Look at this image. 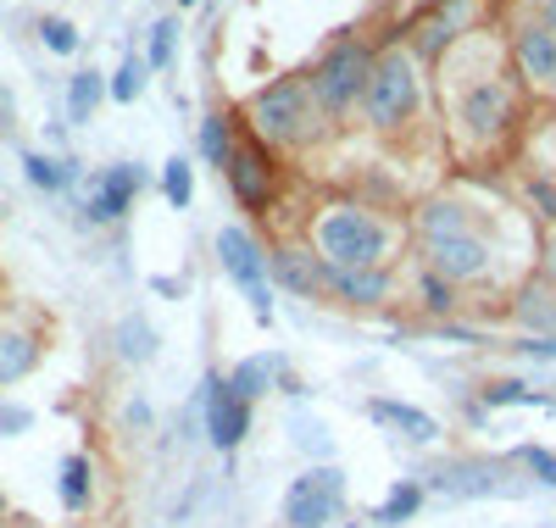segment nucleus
<instances>
[{
  "mask_svg": "<svg viewBox=\"0 0 556 528\" xmlns=\"http://www.w3.org/2000/svg\"><path fill=\"white\" fill-rule=\"evenodd\" d=\"M434 101H440V117H445L451 151L468 167H495V162L513 156V146L523 139L534 95L518 78L506 34L468 28L434 62Z\"/></svg>",
  "mask_w": 556,
  "mask_h": 528,
  "instance_id": "nucleus-1",
  "label": "nucleus"
},
{
  "mask_svg": "<svg viewBox=\"0 0 556 528\" xmlns=\"http://www.w3.org/2000/svg\"><path fill=\"white\" fill-rule=\"evenodd\" d=\"M412 234L424 273L445 278L451 290H468V284H484L495 273V228L479 217L468 196H429L412 212Z\"/></svg>",
  "mask_w": 556,
  "mask_h": 528,
  "instance_id": "nucleus-2",
  "label": "nucleus"
},
{
  "mask_svg": "<svg viewBox=\"0 0 556 528\" xmlns=\"http://www.w3.org/2000/svg\"><path fill=\"white\" fill-rule=\"evenodd\" d=\"M306 246L329 273H390L401 228L362 201H334L306 223Z\"/></svg>",
  "mask_w": 556,
  "mask_h": 528,
  "instance_id": "nucleus-3",
  "label": "nucleus"
},
{
  "mask_svg": "<svg viewBox=\"0 0 556 528\" xmlns=\"http://www.w3.org/2000/svg\"><path fill=\"white\" fill-rule=\"evenodd\" d=\"M240 123L262 139V146H273V151H317L323 139L340 128L329 117V106L317 101L312 73H285V78L262 84L251 101L240 106Z\"/></svg>",
  "mask_w": 556,
  "mask_h": 528,
  "instance_id": "nucleus-4",
  "label": "nucleus"
},
{
  "mask_svg": "<svg viewBox=\"0 0 556 528\" xmlns=\"http://www.w3.org/2000/svg\"><path fill=\"white\" fill-rule=\"evenodd\" d=\"M424 95H429L424 56H417L406 39H395V45H384V51L374 56L362 117L374 123V134H401V128H412L417 117H424Z\"/></svg>",
  "mask_w": 556,
  "mask_h": 528,
  "instance_id": "nucleus-5",
  "label": "nucleus"
},
{
  "mask_svg": "<svg viewBox=\"0 0 556 528\" xmlns=\"http://www.w3.org/2000/svg\"><path fill=\"white\" fill-rule=\"evenodd\" d=\"M374 56L379 51H367V45H356V39H340L334 51H323V62L312 67V89H317V101L329 106L334 123L362 112L367 78H374Z\"/></svg>",
  "mask_w": 556,
  "mask_h": 528,
  "instance_id": "nucleus-6",
  "label": "nucleus"
},
{
  "mask_svg": "<svg viewBox=\"0 0 556 528\" xmlns=\"http://www.w3.org/2000/svg\"><path fill=\"white\" fill-rule=\"evenodd\" d=\"M506 45H513V62H518V78L534 101L556 106V34L545 28V17L534 12V0L523 12L506 17Z\"/></svg>",
  "mask_w": 556,
  "mask_h": 528,
  "instance_id": "nucleus-7",
  "label": "nucleus"
},
{
  "mask_svg": "<svg viewBox=\"0 0 556 528\" xmlns=\"http://www.w3.org/2000/svg\"><path fill=\"white\" fill-rule=\"evenodd\" d=\"M223 173H228V189H235V201L245 212H267L273 206V189H278L273 146H262V139L251 128H240V123H235V151H228Z\"/></svg>",
  "mask_w": 556,
  "mask_h": 528,
  "instance_id": "nucleus-8",
  "label": "nucleus"
},
{
  "mask_svg": "<svg viewBox=\"0 0 556 528\" xmlns=\"http://www.w3.org/2000/svg\"><path fill=\"white\" fill-rule=\"evenodd\" d=\"M345 517V473L340 467H306L285 490V528H329Z\"/></svg>",
  "mask_w": 556,
  "mask_h": 528,
  "instance_id": "nucleus-9",
  "label": "nucleus"
},
{
  "mask_svg": "<svg viewBox=\"0 0 556 528\" xmlns=\"http://www.w3.org/2000/svg\"><path fill=\"white\" fill-rule=\"evenodd\" d=\"M217 256H223V273L245 290L251 312L267 323L273 317V290H267V251L256 246V239L245 228H223L217 234Z\"/></svg>",
  "mask_w": 556,
  "mask_h": 528,
  "instance_id": "nucleus-10",
  "label": "nucleus"
},
{
  "mask_svg": "<svg viewBox=\"0 0 556 528\" xmlns=\"http://www.w3.org/2000/svg\"><path fill=\"white\" fill-rule=\"evenodd\" d=\"M267 273L278 278V290H290L301 301H334V273L317 262L312 246H278V251H267Z\"/></svg>",
  "mask_w": 556,
  "mask_h": 528,
  "instance_id": "nucleus-11",
  "label": "nucleus"
},
{
  "mask_svg": "<svg viewBox=\"0 0 556 528\" xmlns=\"http://www.w3.org/2000/svg\"><path fill=\"white\" fill-rule=\"evenodd\" d=\"M206 435L217 451H235L251 435V401L228 390V378H206Z\"/></svg>",
  "mask_w": 556,
  "mask_h": 528,
  "instance_id": "nucleus-12",
  "label": "nucleus"
},
{
  "mask_svg": "<svg viewBox=\"0 0 556 528\" xmlns=\"http://www.w3.org/2000/svg\"><path fill=\"white\" fill-rule=\"evenodd\" d=\"M506 317H513L518 328H529L534 340H556V284L534 267L518 290H513V306H506Z\"/></svg>",
  "mask_w": 556,
  "mask_h": 528,
  "instance_id": "nucleus-13",
  "label": "nucleus"
},
{
  "mask_svg": "<svg viewBox=\"0 0 556 528\" xmlns=\"http://www.w3.org/2000/svg\"><path fill=\"white\" fill-rule=\"evenodd\" d=\"M501 478H506V462H473V456H462V462H445V467H434L429 473V485L440 490V495H490V490H501Z\"/></svg>",
  "mask_w": 556,
  "mask_h": 528,
  "instance_id": "nucleus-14",
  "label": "nucleus"
},
{
  "mask_svg": "<svg viewBox=\"0 0 556 528\" xmlns=\"http://www.w3.org/2000/svg\"><path fill=\"white\" fill-rule=\"evenodd\" d=\"M139 184H146V173H139V167H112L106 178H101V189H96V196H89V217H96V223H112V217H123L128 212V201L139 196Z\"/></svg>",
  "mask_w": 556,
  "mask_h": 528,
  "instance_id": "nucleus-15",
  "label": "nucleus"
},
{
  "mask_svg": "<svg viewBox=\"0 0 556 528\" xmlns=\"http://www.w3.org/2000/svg\"><path fill=\"white\" fill-rule=\"evenodd\" d=\"M367 417H374L379 428H395V435L412 440V445L440 440V423L429 412H417V406H401V401H367Z\"/></svg>",
  "mask_w": 556,
  "mask_h": 528,
  "instance_id": "nucleus-16",
  "label": "nucleus"
},
{
  "mask_svg": "<svg viewBox=\"0 0 556 528\" xmlns=\"http://www.w3.org/2000/svg\"><path fill=\"white\" fill-rule=\"evenodd\" d=\"M278 378H285V356L262 351V356H245L235 373H228V390H235L240 401H262L267 390H278Z\"/></svg>",
  "mask_w": 556,
  "mask_h": 528,
  "instance_id": "nucleus-17",
  "label": "nucleus"
},
{
  "mask_svg": "<svg viewBox=\"0 0 556 528\" xmlns=\"http://www.w3.org/2000/svg\"><path fill=\"white\" fill-rule=\"evenodd\" d=\"M34 362H39L34 334H23V328H0V390H7V384H17V378H28Z\"/></svg>",
  "mask_w": 556,
  "mask_h": 528,
  "instance_id": "nucleus-18",
  "label": "nucleus"
},
{
  "mask_svg": "<svg viewBox=\"0 0 556 528\" xmlns=\"http://www.w3.org/2000/svg\"><path fill=\"white\" fill-rule=\"evenodd\" d=\"M334 301L384 306L390 301V273H334Z\"/></svg>",
  "mask_w": 556,
  "mask_h": 528,
  "instance_id": "nucleus-19",
  "label": "nucleus"
},
{
  "mask_svg": "<svg viewBox=\"0 0 556 528\" xmlns=\"http://www.w3.org/2000/svg\"><path fill=\"white\" fill-rule=\"evenodd\" d=\"M417 506H424V485H417V478H401V485L384 495V506L374 512V523H384V528L412 523V517H417Z\"/></svg>",
  "mask_w": 556,
  "mask_h": 528,
  "instance_id": "nucleus-20",
  "label": "nucleus"
},
{
  "mask_svg": "<svg viewBox=\"0 0 556 528\" xmlns=\"http://www.w3.org/2000/svg\"><path fill=\"white\" fill-rule=\"evenodd\" d=\"M101 95H112V84H106L101 73H78L73 89H67V112H73V123H89V117H96Z\"/></svg>",
  "mask_w": 556,
  "mask_h": 528,
  "instance_id": "nucleus-21",
  "label": "nucleus"
},
{
  "mask_svg": "<svg viewBox=\"0 0 556 528\" xmlns=\"http://www.w3.org/2000/svg\"><path fill=\"white\" fill-rule=\"evenodd\" d=\"M62 506L67 512L89 506V456H67L62 462Z\"/></svg>",
  "mask_w": 556,
  "mask_h": 528,
  "instance_id": "nucleus-22",
  "label": "nucleus"
},
{
  "mask_svg": "<svg viewBox=\"0 0 556 528\" xmlns=\"http://www.w3.org/2000/svg\"><path fill=\"white\" fill-rule=\"evenodd\" d=\"M201 151H206L217 167L228 162V151H235V123H228L223 112H212V117L201 123Z\"/></svg>",
  "mask_w": 556,
  "mask_h": 528,
  "instance_id": "nucleus-23",
  "label": "nucleus"
},
{
  "mask_svg": "<svg viewBox=\"0 0 556 528\" xmlns=\"http://www.w3.org/2000/svg\"><path fill=\"white\" fill-rule=\"evenodd\" d=\"M23 173H28V184H39V189H67V178H73V167L56 162V156H23Z\"/></svg>",
  "mask_w": 556,
  "mask_h": 528,
  "instance_id": "nucleus-24",
  "label": "nucleus"
},
{
  "mask_svg": "<svg viewBox=\"0 0 556 528\" xmlns=\"http://www.w3.org/2000/svg\"><path fill=\"white\" fill-rule=\"evenodd\" d=\"M117 340H123V356H128V362H146V356L156 351V334H151L146 317H128V323L117 328Z\"/></svg>",
  "mask_w": 556,
  "mask_h": 528,
  "instance_id": "nucleus-25",
  "label": "nucleus"
},
{
  "mask_svg": "<svg viewBox=\"0 0 556 528\" xmlns=\"http://www.w3.org/2000/svg\"><path fill=\"white\" fill-rule=\"evenodd\" d=\"M162 189H167V201H173V206H190V196H195V173H190V162L173 156L167 173H162Z\"/></svg>",
  "mask_w": 556,
  "mask_h": 528,
  "instance_id": "nucleus-26",
  "label": "nucleus"
},
{
  "mask_svg": "<svg viewBox=\"0 0 556 528\" xmlns=\"http://www.w3.org/2000/svg\"><path fill=\"white\" fill-rule=\"evenodd\" d=\"M484 406H551V395H534V390H523V384H490Z\"/></svg>",
  "mask_w": 556,
  "mask_h": 528,
  "instance_id": "nucleus-27",
  "label": "nucleus"
},
{
  "mask_svg": "<svg viewBox=\"0 0 556 528\" xmlns=\"http://www.w3.org/2000/svg\"><path fill=\"white\" fill-rule=\"evenodd\" d=\"M146 73H151L146 62H139V56H128V62L117 67V78H112V101H134V95L146 89Z\"/></svg>",
  "mask_w": 556,
  "mask_h": 528,
  "instance_id": "nucleus-28",
  "label": "nucleus"
},
{
  "mask_svg": "<svg viewBox=\"0 0 556 528\" xmlns=\"http://www.w3.org/2000/svg\"><path fill=\"white\" fill-rule=\"evenodd\" d=\"M173 39H178V23H173V17H162V23L151 28V56H146V67H151V73H162V67L173 62Z\"/></svg>",
  "mask_w": 556,
  "mask_h": 528,
  "instance_id": "nucleus-29",
  "label": "nucleus"
},
{
  "mask_svg": "<svg viewBox=\"0 0 556 528\" xmlns=\"http://www.w3.org/2000/svg\"><path fill=\"white\" fill-rule=\"evenodd\" d=\"M39 34H45V45H51L56 56H67L73 45H78V34H73V23H67V17H45V23H39Z\"/></svg>",
  "mask_w": 556,
  "mask_h": 528,
  "instance_id": "nucleus-30",
  "label": "nucleus"
},
{
  "mask_svg": "<svg viewBox=\"0 0 556 528\" xmlns=\"http://www.w3.org/2000/svg\"><path fill=\"white\" fill-rule=\"evenodd\" d=\"M518 462H523V467L540 478V485H551V490H556V456H551V451H540V445H523V451H518Z\"/></svg>",
  "mask_w": 556,
  "mask_h": 528,
  "instance_id": "nucleus-31",
  "label": "nucleus"
},
{
  "mask_svg": "<svg viewBox=\"0 0 556 528\" xmlns=\"http://www.w3.org/2000/svg\"><path fill=\"white\" fill-rule=\"evenodd\" d=\"M28 423H34V417H28L23 406H0V435H23Z\"/></svg>",
  "mask_w": 556,
  "mask_h": 528,
  "instance_id": "nucleus-32",
  "label": "nucleus"
},
{
  "mask_svg": "<svg viewBox=\"0 0 556 528\" xmlns=\"http://www.w3.org/2000/svg\"><path fill=\"white\" fill-rule=\"evenodd\" d=\"M540 273L556 284V234H545V246H540Z\"/></svg>",
  "mask_w": 556,
  "mask_h": 528,
  "instance_id": "nucleus-33",
  "label": "nucleus"
},
{
  "mask_svg": "<svg viewBox=\"0 0 556 528\" xmlns=\"http://www.w3.org/2000/svg\"><path fill=\"white\" fill-rule=\"evenodd\" d=\"M534 12H540V17H545V28L556 34V0H534Z\"/></svg>",
  "mask_w": 556,
  "mask_h": 528,
  "instance_id": "nucleus-34",
  "label": "nucleus"
},
{
  "mask_svg": "<svg viewBox=\"0 0 556 528\" xmlns=\"http://www.w3.org/2000/svg\"><path fill=\"white\" fill-rule=\"evenodd\" d=\"M523 351H529V356H556V340H529Z\"/></svg>",
  "mask_w": 556,
  "mask_h": 528,
  "instance_id": "nucleus-35",
  "label": "nucleus"
},
{
  "mask_svg": "<svg viewBox=\"0 0 556 528\" xmlns=\"http://www.w3.org/2000/svg\"><path fill=\"white\" fill-rule=\"evenodd\" d=\"M0 128H7V101H0Z\"/></svg>",
  "mask_w": 556,
  "mask_h": 528,
  "instance_id": "nucleus-36",
  "label": "nucleus"
},
{
  "mask_svg": "<svg viewBox=\"0 0 556 528\" xmlns=\"http://www.w3.org/2000/svg\"><path fill=\"white\" fill-rule=\"evenodd\" d=\"M334 528H362V523H334Z\"/></svg>",
  "mask_w": 556,
  "mask_h": 528,
  "instance_id": "nucleus-37",
  "label": "nucleus"
},
{
  "mask_svg": "<svg viewBox=\"0 0 556 528\" xmlns=\"http://www.w3.org/2000/svg\"><path fill=\"white\" fill-rule=\"evenodd\" d=\"M178 7H195V0H178Z\"/></svg>",
  "mask_w": 556,
  "mask_h": 528,
  "instance_id": "nucleus-38",
  "label": "nucleus"
},
{
  "mask_svg": "<svg viewBox=\"0 0 556 528\" xmlns=\"http://www.w3.org/2000/svg\"><path fill=\"white\" fill-rule=\"evenodd\" d=\"M0 512H7V501H0Z\"/></svg>",
  "mask_w": 556,
  "mask_h": 528,
  "instance_id": "nucleus-39",
  "label": "nucleus"
}]
</instances>
